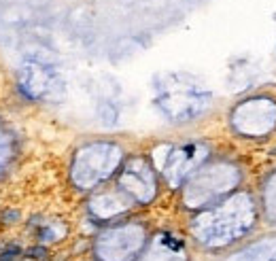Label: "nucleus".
<instances>
[{
	"mask_svg": "<svg viewBox=\"0 0 276 261\" xmlns=\"http://www.w3.org/2000/svg\"><path fill=\"white\" fill-rule=\"evenodd\" d=\"M24 257L34 259V261H43V259H47V249H45V246H30Z\"/></svg>",
	"mask_w": 276,
	"mask_h": 261,
	"instance_id": "obj_3",
	"label": "nucleus"
},
{
	"mask_svg": "<svg viewBox=\"0 0 276 261\" xmlns=\"http://www.w3.org/2000/svg\"><path fill=\"white\" fill-rule=\"evenodd\" d=\"M259 206H261V212H264L266 219L276 223V170L270 172L264 179V183H261Z\"/></svg>",
	"mask_w": 276,
	"mask_h": 261,
	"instance_id": "obj_2",
	"label": "nucleus"
},
{
	"mask_svg": "<svg viewBox=\"0 0 276 261\" xmlns=\"http://www.w3.org/2000/svg\"><path fill=\"white\" fill-rule=\"evenodd\" d=\"M19 221V212L17 210H5L3 214H0V223L3 225H13Z\"/></svg>",
	"mask_w": 276,
	"mask_h": 261,
	"instance_id": "obj_4",
	"label": "nucleus"
},
{
	"mask_svg": "<svg viewBox=\"0 0 276 261\" xmlns=\"http://www.w3.org/2000/svg\"><path fill=\"white\" fill-rule=\"evenodd\" d=\"M231 125L246 138H266L276 129V100L268 96L242 100L234 108Z\"/></svg>",
	"mask_w": 276,
	"mask_h": 261,
	"instance_id": "obj_1",
	"label": "nucleus"
}]
</instances>
